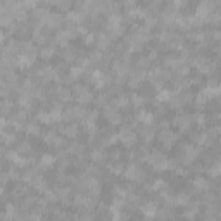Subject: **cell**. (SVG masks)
<instances>
[{
  "label": "cell",
  "mask_w": 221,
  "mask_h": 221,
  "mask_svg": "<svg viewBox=\"0 0 221 221\" xmlns=\"http://www.w3.org/2000/svg\"><path fill=\"white\" fill-rule=\"evenodd\" d=\"M121 137H123L121 140H123V142H124L126 145H133V144H135V135L131 133L130 130H124L123 133H121Z\"/></svg>",
  "instance_id": "obj_1"
},
{
  "label": "cell",
  "mask_w": 221,
  "mask_h": 221,
  "mask_svg": "<svg viewBox=\"0 0 221 221\" xmlns=\"http://www.w3.org/2000/svg\"><path fill=\"white\" fill-rule=\"evenodd\" d=\"M93 81H95V86H102L104 83H102V74L97 71V73H93Z\"/></svg>",
  "instance_id": "obj_2"
},
{
  "label": "cell",
  "mask_w": 221,
  "mask_h": 221,
  "mask_svg": "<svg viewBox=\"0 0 221 221\" xmlns=\"http://www.w3.org/2000/svg\"><path fill=\"white\" fill-rule=\"evenodd\" d=\"M41 162L45 164V168H50V164L54 162V157H52V156H43V157H41Z\"/></svg>",
  "instance_id": "obj_3"
},
{
  "label": "cell",
  "mask_w": 221,
  "mask_h": 221,
  "mask_svg": "<svg viewBox=\"0 0 221 221\" xmlns=\"http://www.w3.org/2000/svg\"><path fill=\"white\" fill-rule=\"evenodd\" d=\"M90 99H92V97H90V93H88L86 90H83V92L79 93V102H88Z\"/></svg>",
  "instance_id": "obj_4"
},
{
  "label": "cell",
  "mask_w": 221,
  "mask_h": 221,
  "mask_svg": "<svg viewBox=\"0 0 221 221\" xmlns=\"http://www.w3.org/2000/svg\"><path fill=\"white\" fill-rule=\"evenodd\" d=\"M149 207H152V211L156 212V204H149ZM144 212H145L147 216H150V209H144Z\"/></svg>",
  "instance_id": "obj_5"
},
{
  "label": "cell",
  "mask_w": 221,
  "mask_h": 221,
  "mask_svg": "<svg viewBox=\"0 0 221 221\" xmlns=\"http://www.w3.org/2000/svg\"><path fill=\"white\" fill-rule=\"evenodd\" d=\"M159 99H161V100H168V99H169V92H162V93L159 95Z\"/></svg>",
  "instance_id": "obj_6"
},
{
  "label": "cell",
  "mask_w": 221,
  "mask_h": 221,
  "mask_svg": "<svg viewBox=\"0 0 221 221\" xmlns=\"http://www.w3.org/2000/svg\"><path fill=\"white\" fill-rule=\"evenodd\" d=\"M216 166H218V168L211 169V173H212V174H219V173H221V164H216Z\"/></svg>",
  "instance_id": "obj_7"
}]
</instances>
